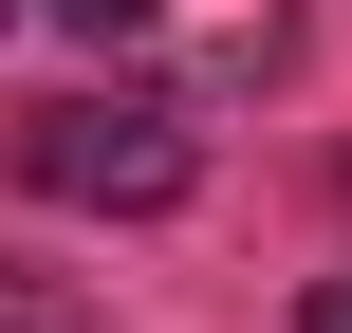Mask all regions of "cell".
<instances>
[{
  "label": "cell",
  "mask_w": 352,
  "mask_h": 333,
  "mask_svg": "<svg viewBox=\"0 0 352 333\" xmlns=\"http://www.w3.org/2000/svg\"><path fill=\"white\" fill-rule=\"evenodd\" d=\"M297 333H352V278H316V297H297Z\"/></svg>",
  "instance_id": "cell-4"
},
{
  "label": "cell",
  "mask_w": 352,
  "mask_h": 333,
  "mask_svg": "<svg viewBox=\"0 0 352 333\" xmlns=\"http://www.w3.org/2000/svg\"><path fill=\"white\" fill-rule=\"evenodd\" d=\"M111 74H204V93H241V74H278L297 56V0H56Z\"/></svg>",
  "instance_id": "cell-2"
},
{
  "label": "cell",
  "mask_w": 352,
  "mask_h": 333,
  "mask_svg": "<svg viewBox=\"0 0 352 333\" xmlns=\"http://www.w3.org/2000/svg\"><path fill=\"white\" fill-rule=\"evenodd\" d=\"M0 333H93V297H74V278H37V260H0Z\"/></svg>",
  "instance_id": "cell-3"
},
{
  "label": "cell",
  "mask_w": 352,
  "mask_h": 333,
  "mask_svg": "<svg viewBox=\"0 0 352 333\" xmlns=\"http://www.w3.org/2000/svg\"><path fill=\"white\" fill-rule=\"evenodd\" d=\"M0 167H19L37 204H111V222H167V204L204 185V148H186L148 93H37V111H0Z\"/></svg>",
  "instance_id": "cell-1"
}]
</instances>
